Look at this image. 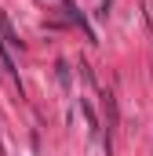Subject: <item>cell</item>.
Instances as JSON below:
<instances>
[{
    "label": "cell",
    "mask_w": 153,
    "mask_h": 156,
    "mask_svg": "<svg viewBox=\"0 0 153 156\" xmlns=\"http://www.w3.org/2000/svg\"><path fill=\"white\" fill-rule=\"evenodd\" d=\"M0 66H4L7 73H15V62H11V55L4 51V40H0Z\"/></svg>",
    "instance_id": "obj_1"
}]
</instances>
